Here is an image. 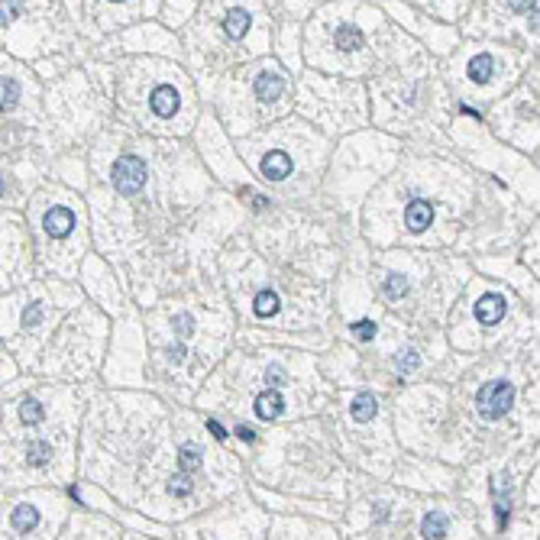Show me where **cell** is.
<instances>
[{"instance_id":"603a6c76","label":"cell","mask_w":540,"mask_h":540,"mask_svg":"<svg viewBox=\"0 0 540 540\" xmlns=\"http://www.w3.org/2000/svg\"><path fill=\"white\" fill-rule=\"evenodd\" d=\"M379 414V398L372 395V392H359V395H353V401H350V418L353 421H359V424H369L372 418Z\"/></svg>"},{"instance_id":"7402d4cb","label":"cell","mask_w":540,"mask_h":540,"mask_svg":"<svg viewBox=\"0 0 540 540\" xmlns=\"http://www.w3.org/2000/svg\"><path fill=\"white\" fill-rule=\"evenodd\" d=\"M285 411H288V401L282 392H275V389H266L253 398V414L259 421H279Z\"/></svg>"},{"instance_id":"8992f818","label":"cell","mask_w":540,"mask_h":540,"mask_svg":"<svg viewBox=\"0 0 540 540\" xmlns=\"http://www.w3.org/2000/svg\"><path fill=\"white\" fill-rule=\"evenodd\" d=\"M78 0H0V49L39 62L75 43Z\"/></svg>"},{"instance_id":"30bf717a","label":"cell","mask_w":540,"mask_h":540,"mask_svg":"<svg viewBox=\"0 0 540 540\" xmlns=\"http://www.w3.org/2000/svg\"><path fill=\"white\" fill-rule=\"evenodd\" d=\"M450 75L460 85L466 101H492L515 81L518 55L508 46L469 43L463 49H456V59L450 62Z\"/></svg>"},{"instance_id":"7c38bea8","label":"cell","mask_w":540,"mask_h":540,"mask_svg":"<svg viewBox=\"0 0 540 540\" xmlns=\"http://www.w3.org/2000/svg\"><path fill=\"white\" fill-rule=\"evenodd\" d=\"M68 498L59 489H23L0 505V537H59Z\"/></svg>"},{"instance_id":"e0dca14e","label":"cell","mask_w":540,"mask_h":540,"mask_svg":"<svg viewBox=\"0 0 540 540\" xmlns=\"http://www.w3.org/2000/svg\"><path fill=\"white\" fill-rule=\"evenodd\" d=\"M156 10V0H85V13L98 30H117V26L140 20Z\"/></svg>"},{"instance_id":"cb8c5ba5","label":"cell","mask_w":540,"mask_h":540,"mask_svg":"<svg viewBox=\"0 0 540 540\" xmlns=\"http://www.w3.org/2000/svg\"><path fill=\"white\" fill-rule=\"evenodd\" d=\"M414 4H421L424 10L437 13V17H443V20H460L469 0H414Z\"/></svg>"},{"instance_id":"5b68a950","label":"cell","mask_w":540,"mask_h":540,"mask_svg":"<svg viewBox=\"0 0 540 540\" xmlns=\"http://www.w3.org/2000/svg\"><path fill=\"white\" fill-rule=\"evenodd\" d=\"M88 220L75 191L43 182L30 195V230L39 266L52 275H75V266L88 253Z\"/></svg>"},{"instance_id":"44dd1931","label":"cell","mask_w":540,"mask_h":540,"mask_svg":"<svg viewBox=\"0 0 540 540\" xmlns=\"http://www.w3.org/2000/svg\"><path fill=\"white\" fill-rule=\"evenodd\" d=\"M23 172L20 165L0 162V211H13L23 204Z\"/></svg>"},{"instance_id":"6da1fadb","label":"cell","mask_w":540,"mask_h":540,"mask_svg":"<svg viewBox=\"0 0 540 540\" xmlns=\"http://www.w3.org/2000/svg\"><path fill=\"white\" fill-rule=\"evenodd\" d=\"M78 395L68 385H30L0 408V486H59L72 476Z\"/></svg>"},{"instance_id":"ffe728a7","label":"cell","mask_w":540,"mask_h":540,"mask_svg":"<svg viewBox=\"0 0 540 540\" xmlns=\"http://www.w3.org/2000/svg\"><path fill=\"white\" fill-rule=\"evenodd\" d=\"M473 314L486 330H495L508 314V298L502 292H495V288H482L479 298L473 301Z\"/></svg>"},{"instance_id":"277c9868","label":"cell","mask_w":540,"mask_h":540,"mask_svg":"<svg viewBox=\"0 0 540 540\" xmlns=\"http://www.w3.org/2000/svg\"><path fill=\"white\" fill-rule=\"evenodd\" d=\"M117 98L123 114L149 130L185 133L195 117V91L191 81L169 65L130 62L120 68Z\"/></svg>"},{"instance_id":"ac0fdd59","label":"cell","mask_w":540,"mask_h":540,"mask_svg":"<svg viewBox=\"0 0 540 540\" xmlns=\"http://www.w3.org/2000/svg\"><path fill=\"white\" fill-rule=\"evenodd\" d=\"M515 382L505 379V376H495V379H486L479 385V392H476V414L482 421H502L508 418V411L515 408Z\"/></svg>"},{"instance_id":"d4e9b609","label":"cell","mask_w":540,"mask_h":540,"mask_svg":"<svg viewBox=\"0 0 540 540\" xmlns=\"http://www.w3.org/2000/svg\"><path fill=\"white\" fill-rule=\"evenodd\" d=\"M418 534L421 537H453V518L443 515V511H434V515H427L421 521Z\"/></svg>"},{"instance_id":"9c48e42d","label":"cell","mask_w":540,"mask_h":540,"mask_svg":"<svg viewBox=\"0 0 540 540\" xmlns=\"http://www.w3.org/2000/svg\"><path fill=\"white\" fill-rule=\"evenodd\" d=\"M101 314L91 308H72V317H65L59 330H52L39 356L36 372L49 379H85L98 366V346H101Z\"/></svg>"},{"instance_id":"2e32d148","label":"cell","mask_w":540,"mask_h":540,"mask_svg":"<svg viewBox=\"0 0 540 540\" xmlns=\"http://www.w3.org/2000/svg\"><path fill=\"white\" fill-rule=\"evenodd\" d=\"M104 178L110 182V188H114V195L136 198L146 191L149 165L140 152H117V156H110V162L104 165Z\"/></svg>"},{"instance_id":"7a4b0ae2","label":"cell","mask_w":540,"mask_h":540,"mask_svg":"<svg viewBox=\"0 0 540 540\" xmlns=\"http://www.w3.org/2000/svg\"><path fill=\"white\" fill-rule=\"evenodd\" d=\"M392 33L382 13L363 4H330L308 26V62L327 72H369L389 55Z\"/></svg>"},{"instance_id":"8fae6325","label":"cell","mask_w":540,"mask_h":540,"mask_svg":"<svg viewBox=\"0 0 540 540\" xmlns=\"http://www.w3.org/2000/svg\"><path fill=\"white\" fill-rule=\"evenodd\" d=\"M204 55L217 59L220 46L227 39V59L237 52L249 49H266V23H262V7L256 0H211L204 7Z\"/></svg>"},{"instance_id":"5bb4252c","label":"cell","mask_w":540,"mask_h":540,"mask_svg":"<svg viewBox=\"0 0 540 540\" xmlns=\"http://www.w3.org/2000/svg\"><path fill=\"white\" fill-rule=\"evenodd\" d=\"M466 30L495 39L521 36L528 46H537V0H479Z\"/></svg>"},{"instance_id":"484cf974","label":"cell","mask_w":540,"mask_h":540,"mask_svg":"<svg viewBox=\"0 0 540 540\" xmlns=\"http://www.w3.org/2000/svg\"><path fill=\"white\" fill-rule=\"evenodd\" d=\"M13 376H17V359H13L7 350H0V385H7Z\"/></svg>"},{"instance_id":"4fadbf2b","label":"cell","mask_w":540,"mask_h":540,"mask_svg":"<svg viewBox=\"0 0 540 540\" xmlns=\"http://www.w3.org/2000/svg\"><path fill=\"white\" fill-rule=\"evenodd\" d=\"M304 130L292 127V123H285V127L272 130L266 136H256V140H246L243 149H246V159H253L256 165V175L262 178V182L269 185H288L295 175H301L304 169V159H317V149L321 143H314L308 149L295 152V140L301 136Z\"/></svg>"},{"instance_id":"ba28073f","label":"cell","mask_w":540,"mask_h":540,"mask_svg":"<svg viewBox=\"0 0 540 540\" xmlns=\"http://www.w3.org/2000/svg\"><path fill=\"white\" fill-rule=\"evenodd\" d=\"M43 127V85L30 65L0 49V159L33 146Z\"/></svg>"},{"instance_id":"3957f363","label":"cell","mask_w":540,"mask_h":540,"mask_svg":"<svg viewBox=\"0 0 540 540\" xmlns=\"http://www.w3.org/2000/svg\"><path fill=\"white\" fill-rule=\"evenodd\" d=\"M81 304V292L68 282H30L0 301V340L7 343L17 366L36 372L43 346L62 314Z\"/></svg>"},{"instance_id":"9a60e30c","label":"cell","mask_w":540,"mask_h":540,"mask_svg":"<svg viewBox=\"0 0 540 540\" xmlns=\"http://www.w3.org/2000/svg\"><path fill=\"white\" fill-rule=\"evenodd\" d=\"M33 275L30 240L13 211H0V282L23 285Z\"/></svg>"},{"instance_id":"d6986e66","label":"cell","mask_w":540,"mask_h":540,"mask_svg":"<svg viewBox=\"0 0 540 540\" xmlns=\"http://www.w3.org/2000/svg\"><path fill=\"white\" fill-rule=\"evenodd\" d=\"M437 224V201L424 191H414L411 201L405 204V214H401V230L405 237H421Z\"/></svg>"},{"instance_id":"52a82bcc","label":"cell","mask_w":540,"mask_h":540,"mask_svg":"<svg viewBox=\"0 0 540 540\" xmlns=\"http://www.w3.org/2000/svg\"><path fill=\"white\" fill-rule=\"evenodd\" d=\"M292 104V81L275 62H253L243 65L237 75L227 78L220 91V110H227L230 130L243 133L246 127H259Z\"/></svg>"}]
</instances>
